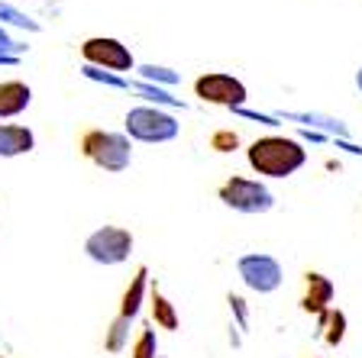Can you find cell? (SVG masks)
<instances>
[{"instance_id":"1","label":"cell","mask_w":362,"mask_h":358,"mask_svg":"<svg viewBox=\"0 0 362 358\" xmlns=\"http://www.w3.org/2000/svg\"><path fill=\"white\" fill-rule=\"evenodd\" d=\"M246 162L259 178L285 181L308 165V149H304V142L294 139V136L269 133L246 145Z\"/></svg>"},{"instance_id":"2","label":"cell","mask_w":362,"mask_h":358,"mask_svg":"<svg viewBox=\"0 0 362 358\" xmlns=\"http://www.w3.org/2000/svg\"><path fill=\"white\" fill-rule=\"evenodd\" d=\"M78 152L84 162H90L94 168L107 174H120L133 165V139L127 133L104 126H88L78 136Z\"/></svg>"},{"instance_id":"3","label":"cell","mask_w":362,"mask_h":358,"mask_svg":"<svg viewBox=\"0 0 362 358\" xmlns=\"http://www.w3.org/2000/svg\"><path fill=\"white\" fill-rule=\"evenodd\" d=\"M123 133L133 142H146V145H165L175 142L181 136V123L172 110L165 107H152V104H139L129 107L123 117Z\"/></svg>"},{"instance_id":"4","label":"cell","mask_w":362,"mask_h":358,"mask_svg":"<svg viewBox=\"0 0 362 358\" xmlns=\"http://www.w3.org/2000/svg\"><path fill=\"white\" fill-rule=\"evenodd\" d=\"M217 201L243 217H259L275 207V194L269 191V184L259 178H246V174H230L217 187Z\"/></svg>"},{"instance_id":"5","label":"cell","mask_w":362,"mask_h":358,"mask_svg":"<svg viewBox=\"0 0 362 358\" xmlns=\"http://www.w3.org/2000/svg\"><path fill=\"white\" fill-rule=\"evenodd\" d=\"M133 249H136L133 232L117 223L98 226V229L88 232V239H84V255H88L94 265H104V268H117V265L129 261Z\"/></svg>"},{"instance_id":"6","label":"cell","mask_w":362,"mask_h":358,"mask_svg":"<svg viewBox=\"0 0 362 358\" xmlns=\"http://www.w3.org/2000/svg\"><path fill=\"white\" fill-rule=\"evenodd\" d=\"M236 275L240 281L246 284V291L259 294H275L285 284V268H281V261L269 252H246L236 258Z\"/></svg>"},{"instance_id":"7","label":"cell","mask_w":362,"mask_h":358,"mask_svg":"<svg viewBox=\"0 0 362 358\" xmlns=\"http://www.w3.org/2000/svg\"><path fill=\"white\" fill-rule=\"evenodd\" d=\"M191 90H194V97L201 100V104L223 107V110L246 107V100H249V88L240 78L226 75V71H204V75L194 78Z\"/></svg>"},{"instance_id":"8","label":"cell","mask_w":362,"mask_h":358,"mask_svg":"<svg viewBox=\"0 0 362 358\" xmlns=\"http://www.w3.org/2000/svg\"><path fill=\"white\" fill-rule=\"evenodd\" d=\"M78 52H81L84 65L100 68V71H113V75H123V78L129 71H136V59L129 52V45L113 36H88L78 45Z\"/></svg>"},{"instance_id":"9","label":"cell","mask_w":362,"mask_h":358,"mask_svg":"<svg viewBox=\"0 0 362 358\" xmlns=\"http://www.w3.org/2000/svg\"><path fill=\"white\" fill-rule=\"evenodd\" d=\"M333 297H337V284H333V278H327L324 271H304V294H301V310L308 316H320L330 314L333 306Z\"/></svg>"},{"instance_id":"10","label":"cell","mask_w":362,"mask_h":358,"mask_svg":"<svg viewBox=\"0 0 362 358\" xmlns=\"http://www.w3.org/2000/svg\"><path fill=\"white\" fill-rule=\"evenodd\" d=\"M279 119H291V123H301L304 129H314V133H324L330 139H349V126L343 119H333L327 113H308V110H275Z\"/></svg>"},{"instance_id":"11","label":"cell","mask_w":362,"mask_h":358,"mask_svg":"<svg viewBox=\"0 0 362 358\" xmlns=\"http://www.w3.org/2000/svg\"><path fill=\"white\" fill-rule=\"evenodd\" d=\"M36 149V133L23 123H0V158H20Z\"/></svg>"},{"instance_id":"12","label":"cell","mask_w":362,"mask_h":358,"mask_svg":"<svg viewBox=\"0 0 362 358\" xmlns=\"http://www.w3.org/2000/svg\"><path fill=\"white\" fill-rule=\"evenodd\" d=\"M33 104V88L20 78L0 81V119H13L20 113H26Z\"/></svg>"},{"instance_id":"13","label":"cell","mask_w":362,"mask_h":358,"mask_svg":"<svg viewBox=\"0 0 362 358\" xmlns=\"http://www.w3.org/2000/svg\"><path fill=\"white\" fill-rule=\"evenodd\" d=\"M146 294H149V268H146V265H139V268H136V275L129 278L123 297H120V314H117V316L136 323V316H139V310H143V304H146Z\"/></svg>"},{"instance_id":"14","label":"cell","mask_w":362,"mask_h":358,"mask_svg":"<svg viewBox=\"0 0 362 358\" xmlns=\"http://www.w3.org/2000/svg\"><path fill=\"white\" fill-rule=\"evenodd\" d=\"M149 314H152V323H156L158 329H168V333H175V329L181 326L175 304H172V300H168L162 291H158L156 284L149 287Z\"/></svg>"},{"instance_id":"15","label":"cell","mask_w":362,"mask_h":358,"mask_svg":"<svg viewBox=\"0 0 362 358\" xmlns=\"http://www.w3.org/2000/svg\"><path fill=\"white\" fill-rule=\"evenodd\" d=\"M129 90H133V94H139V97H143L146 104H152V107H165V110H188V104H185L181 97H172L165 88L146 84V81H139V78H129Z\"/></svg>"},{"instance_id":"16","label":"cell","mask_w":362,"mask_h":358,"mask_svg":"<svg viewBox=\"0 0 362 358\" xmlns=\"http://www.w3.org/2000/svg\"><path fill=\"white\" fill-rule=\"evenodd\" d=\"M0 26H7V30H23V32H42V23L33 20L30 13H23L20 7H13L10 0H0Z\"/></svg>"},{"instance_id":"17","label":"cell","mask_w":362,"mask_h":358,"mask_svg":"<svg viewBox=\"0 0 362 358\" xmlns=\"http://www.w3.org/2000/svg\"><path fill=\"white\" fill-rule=\"evenodd\" d=\"M346 329H349L346 314H343L339 306H330V314H327V326L320 329L324 342L330 345V349H339V345H343V339H346Z\"/></svg>"},{"instance_id":"18","label":"cell","mask_w":362,"mask_h":358,"mask_svg":"<svg viewBox=\"0 0 362 358\" xmlns=\"http://www.w3.org/2000/svg\"><path fill=\"white\" fill-rule=\"evenodd\" d=\"M136 75H139V81L156 84V88H172V84L181 81V75L175 71V68L152 65V61H146V65H136Z\"/></svg>"},{"instance_id":"19","label":"cell","mask_w":362,"mask_h":358,"mask_svg":"<svg viewBox=\"0 0 362 358\" xmlns=\"http://www.w3.org/2000/svg\"><path fill=\"white\" fill-rule=\"evenodd\" d=\"M129 326H133L129 320H123V316H113L110 326L104 329V349L110 352V355H120V352L129 345Z\"/></svg>"},{"instance_id":"20","label":"cell","mask_w":362,"mask_h":358,"mask_svg":"<svg viewBox=\"0 0 362 358\" xmlns=\"http://www.w3.org/2000/svg\"><path fill=\"white\" fill-rule=\"evenodd\" d=\"M129 358H158V336L152 326H143L139 336L133 339V349H129Z\"/></svg>"},{"instance_id":"21","label":"cell","mask_w":362,"mask_h":358,"mask_svg":"<svg viewBox=\"0 0 362 358\" xmlns=\"http://www.w3.org/2000/svg\"><path fill=\"white\" fill-rule=\"evenodd\" d=\"M81 75L88 78V81H94V84H104V88H110V90H129V78L113 75V71H100V68L84 65Z\"/></svg>"},{"instance_id":"22","label":"cell","mask_w":362,"mask_h":358,"mask_svg":"<svg viewBox=\"0 0 362 358\" xmlns=\"http://www.w3.org/2000/svg\"><path fill=\"white\" fill-rule=\"evenodd\" d=\"M211 149L220 155H230V152L240 149V133L236 129H214L211 133Z\"/></svg>"},{"instance_id":"23","label":"cell","mask_w":362,"mask_h":358,"mask_svg":"<svg viewBox=\"0 0 362 358\" xmlns=\"http://www.w3.org/2000/svg\"><path fill=\"white\" fill-rule=\"evenodd\" d=\"M226 304H230V314H233V320H236V329L240 333H249V304H246V297L243 294H226Z\"/></svg>"},{"instance_id":"24","label":"cell","mask_w":362,"mask_h":358,"mask_svg":"<svg viewBox=\"0 0 362 358\" xmlns=\"http://www.w3.org/2000/svg\"><path fill=\"white\" fill-rule=\"evenodd\" d=\"M26 52H30V42H26V39H16L7 26H0V55H16V59H23Z\"/></svg>"},{"instance_id":"25","label":"cell","mask_w":362,"mask_h":358,"mask_svg":"<svg viewBox=\"0 0 362 358\" xmlns=\"http://www.w3.org/2000/svg\"><path fill=\"white\" fill-rule=\"evenodd\" d=\"M16 65H20L16 55H0V68H16Z\"/></svg>"},{"instance_id":"26","label":"cell","mask_w":362,"mask_h":358,"mask_svg":"<svg viewBox=\"0 0 362 358\" xmlns=\"http://www.w3.org/2000/svg\"><path fill=\"white\" fill-rule=\"evenodd\" d=\"M230 342H233V349H240V329L230 326Z\"/></svg>"},{"instance_id":"27","label":"cell","mask_w":362,"mask_h":358,"mask_svg":"<svg viewBox=\"0 0 362 358\" xmlns=\"http://www.w3.org/2000/svg\"><path fill=\"white\" fill-rule=\"evenodd\" d=\"M356 90L362 94V65H359V71H356Z\"/></svg>"},{"instance_id":"28","label":"cell","mask_w":362,"mask_h":358,"mask_svg":"<svg viewBox=\"0 0 362 358\" xmlns=\"http://www.w3.org/2000/svg\"><path fill=\"white\" fill-rule=\"evenodd\" d=\"M158 358H162V355H158Z\"/></svg>"}]
</instances>
